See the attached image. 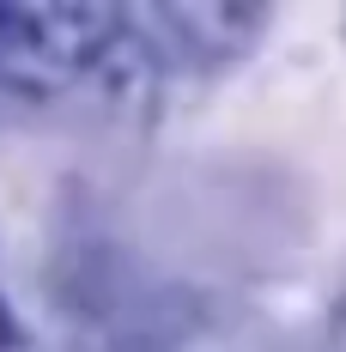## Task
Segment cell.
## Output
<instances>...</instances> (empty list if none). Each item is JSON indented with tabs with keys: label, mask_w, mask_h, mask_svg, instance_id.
<instances>
[{
	"label": "cell",
	"mask_w": 346,
	"mask_h": 352,
	"mask_svg": "<svg viewBox=\"0 0 346 352\" xmlns=\"http://www.w3.org/2000/svg\"><path fill=\"white\" fill-rule=\"evenodd\" d=\"M49 285H55V304L109 352H171L207 322L195 292L146 274L134 255L109 243L61 249L49 267Z\"/></svg>",
	"instance_id": "cell-1"
},
{
	"label": "cell",
	"mask_w": 346,
	"mask_h": 352,
	"mask_svg": "<svg viewBox=\"0 0 346 352\" xmlns=\"http://www.w3.org/2000/svg\"><path fill=\"white\" fill-rule=\"evenodd\" d=\"M334 352H346V304H340V316H334Z\"/></svg>",
	"instance_id": "cell-2"
}]
</instances>
